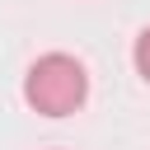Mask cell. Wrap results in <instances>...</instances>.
Segmentation results:
<instances>
[{"instance_id": "7a4b0ae2", "label": "cell", "mask_w": 150, "mask_h": 150, "mask_svg": "<svg viewBox=\"0 0 150 150\" xmlns=\"http://www.w3.org/2000/svg\"><path fill=\"white\" fill-rule=\"evenodd\" d=\"M131 61H136V75L150 84V23L136 33V47H131Z\"/></svg>"}, {"instance_id": "6da1fadb", "label": "cell", "mask_w": 150, "mask_h": 150, "mask_svg": "<svg viewBox=\"0 0 150 150\" xmlns=\"http://www.w3.org/2000/svg\"><path fill=\"white\" fill-rule=\"evenodd\" d=\"M89 98V70L70 52H47L23 75V103L42 117H70Z\"/></svg>"}]
</instances>
